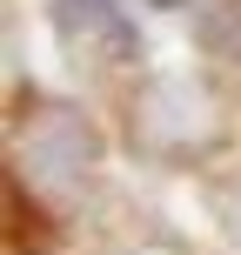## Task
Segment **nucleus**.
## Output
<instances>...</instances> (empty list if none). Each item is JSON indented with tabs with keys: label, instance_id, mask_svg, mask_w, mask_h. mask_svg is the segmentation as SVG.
I'll use <instances>...</instances> for the list:
<instances>
[{
	"label": "nucleus",
	"instance_id": "20e7f679",
	"mask_svg": "<svg viewBox=\"0 0 241 255\" xmlns=\"http://www.w3.org/2000/svg\"><path fill=\"white\" fill-rule=\"evenodd\" d=\"M7 222H13V249H20V255H47L54 242H61L40 208L27 215V188H20V181H7Z\"/></svg>",
	"mask_w": 241,
	"mask_h": 255
},
{
	"label": "nucleus",
	"instance_id": "f03ea898",
	"mask_svg": "<svg viewBox=\"0 0 241 255\" xmlns=\"http://www.w3.org/2000/svg\"><path fill=\"white\" fill-rule=\"evenodd\" d=\"M54 47L74 67H141L148 40H141L134 13H121V0H47Z\"/></svg>",
	"mask_w": 241,
	"mask_h": 255
},
{
	"label": "nucleus",
	"instance_id": "39448f33",
	"mask_svg": "<svg viewBox=\"0 0 241 255\" xmlns=\"http://www.w3.org/2000/svg\"><path fill=\"white\" fill-rule=\"evenodd\" d=\"M127 255H174V249H161V242H148V249H127Z\"/></svg>",
	"mask_w": 241,
	"mask_h": 255
},
{
	"label": "nucleus",
	"instance_id": "7ed1b4c3",
	"mask_svg": "<svg viewBox=\"0 0 241 255\" xmlns=\"http://www.w3.org/2000/svg\"><path fill=\"white\" fill-rule=\"evenodd\" d=\"M94 161H101V134L67 101H47L34 128H20V168L40 181H80Z\"/></svg>",
	"mask_w": 241,
	"mask_h": 255
},
{
	"label": "nucleus",
	"instance_id": "f257e3e1",
	"mask_svg": "<svg viewBox=\"0 0 241 255\" xmlns=\"http://www.w3.org/2000/svg\"><path fill=\"white\" fill-rule=\"evenodd\" d=\"M134 141L161 154H194L221 141V115L194 74H154L134 101Z\"/></svg>",
	"mask_w": 241,
	"mask_h": 255
}]
</instances>
